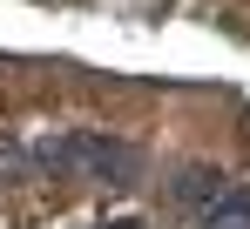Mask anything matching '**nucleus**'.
<instances>
[{
  "instance_id": "obj_2",
  "label": "nucleus",
  "mask_w": 250,
  "mask_h": 229,
  "mask_svg": "<svg viewBox=\"0 0 250 229\" xmlns=\"http://www.w3.org/2000/svg\"><path fill=\"white\" fill-rule=\"evenodd\" d=\"M223 189H230V175H223V169H203V162L176 169V182H169V195H176L183 209H216V202H223Z\"/></svg>"
},
{
  "instance_id": "obj_1",
  "label": "nucleus",
  "mask_w": 250,
  "mask_h": 229,
  "mask_svg": "<svg viewBox=\"0 0 250 229\" xmlns=\"http://www.w3.org/2000/svg\"><path fill=\"white\" fill-rule=\"evenodd\" d=\"M34 169L47 175H68V182H102V189H135L149 155L122 142V135H102V128H61L34 142Z\"/></svg>"
},
{
  "instance_id": "obj_3",
  "label": "nucleus",
  "mask_w": 250,
  "mask_h": 229,
  "mask_svg": "<svg viewBox=\"0 0 250 229\" xmlns=\"http://www.w3.org/2000/svg\"><path fill=\"white\" fill-rule=\"evenodd\" d=\"M102 229H142V223H135V216H122V223H102Z\"/></svg>"
}]
</instances>
